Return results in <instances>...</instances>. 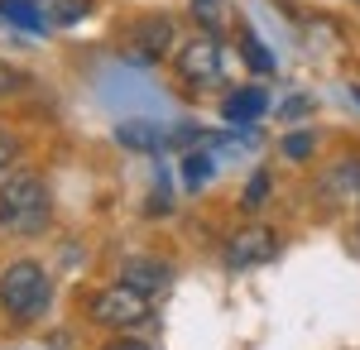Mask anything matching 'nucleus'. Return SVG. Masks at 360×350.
I'll return each instance as SVG.
<instances>
[{
  "mask_svg": "<svg viewBox=\"0 0 360 350\" xmlns=\"http://www.w3.org/2000/svg\"><path fill=\"white\" fill-rule=\"evenodd\" d=\"M144 317H149V297L125 288L120 278H115L111 288H96V297H91V322L96 326H111V331L120 326L125 331V326H139Z\"/></svg>",
  "mask_w": 360,
  "mask_h": 350,
  "instance_id": "obj_4",
  "label": "nucleus"
},
{
  "mask_svg": "<svg viewBox=\"0 0 360 350\" xmlns=\"http://www.w3.org/2000/svg\"><path fill=\"white\" fill-rule=\"evenodd\" d=\"M317 197H322V207H332V212H356L360 207V159H336L332 168L322 173Z\"/></svg>",
  "mask_w": 360,
  "mask_h": 350,
  "instance_id": "obj_6",
  "label": "nucleus"
},
{
  "mask_svg": "<svg viewBox=\"0 0 360 350\" xmlns=\"http://www.w3.org/2000/svg\"><path fill=\"white\" fill-rule=\"evenodd\" d=\"M312 149H317V139L307 135V130H288V135H283V154H288V159H307Z\"/></svg>",
  "mask_w": 360,
  "mask_h": 350,
  "instance_id": "obj_16",
  "label": "nucleus"
},
{
  "mask_svg": "<svg viewBox=\"0 0 360 350\" xmlns=\"http://www.w3.org/2000/svg\"><path fill=\"white\" fill-rule=\"evenodd\" d=\"M274 231H264V226H245V231H236L231 245H226V264L231 269H255V264H264L269 254H274Z\"/></svg>",
  "mask_w": 360,
  "mask_h": 350,
  "instance_id": "obj_7",
  "label": "nucleus"
},
{
  "mask_svg": "<svg viewBox=\"0 0 360 350\" xmlns=\"http://www.w3.org/2000/svg\"><path fill=\"white\" fill-rule=\"evenodd\" d=\"M39 15L49 25H82L91 15V0H39Z\"/></svg>",
  "mask_w": 360,
  "mask_h": 350,
  "instance_id": "obj_10",
  "label": "nucleus"
},
{
  "mask_svg": "<svg viewBox=\"0 0 360 350\" xmlns=\"http://www.w3.org/2000/svg\"><path fill=\"white\" fill-rule=\"evenodd\" d=\"M120 283L135 288V293H144V297H154L173 283V264H168V259H149V254H130V259L120 264Z\"/></svg>",
  "mask_w": 360,
  "mask_h": 350,
  "instance_id": "obj_8",
  "label": "nucleus"
},
{
  "mask_svg": "<svg viewBox=\"0 0 360 350\" xmlns=\"http://www.w3.org/2000/svg\"><path fill=\"white\" fill-rule=\"evenodd\" d=\"M183 183H188V188H207V183H212V159H207V154H188V159H183Z\"/></svg>",
  "mask_w": 360,
  "mask_h": 350,
  "instance_id": "obj_14",
  "label": "nucleus"
},
{
  "mask_svg": "<svg viewBox=\"0 0 360 350\" xmlns=\"http://www.w3.org/2000/svg\"><path fill=\"white\" fill-rule=\"evenodd\" d=\"M115 139H120L125 149H159V144H164L159 130H154V125H144V120H125V125L115 130Z\"/></svg>",
  "mask_w": 360,
  "mask_h": 350,
  "instance_id": "obj_11",
  "label": "nucleus"
},
{
  "mask_svg": "<svg viewBox=\"0 0 360 350\" xmlns=\"http://www.w3.org/2000/svg\"><path fill=\"white\" fill-rule=\"evenodd\" d=\"M168 48H173V20H168V15H144V20H135L130 34H125V58L139 63V67L168 58Z\"/></svg>",
  "mask_w": 360,
  "mask_h": 350,
  "instance_id": "obj_5",
  "label": "nucleus"
},
{
  "mask_svg": "<svg viewBox=\"0 0 360 350\" xmlns=\"http://www.w3.org/2000/svg\"><path fill=\"white\" fill-rule=\"evenodd\" d=\"M0 20H10V25H20V29H39L44 25L39 0H0Z\"/></svg>",
  "mask_w": 360,
  "mask_h": 350,
  "instance_id": "obj_12",
  "label": "nucleus"
},
{
  "mask_svg": "<svg viewBox=\"0 0 360 350\" xmlns=\"http://www.w3.org/2000/svg\"><path fill=\"white\" fill-rule=\"evenodd\" d=\"M193 15L202 20V29L217 34V25H221V0H193Z\"/></svg>",
  "mask_w": 360,
  "mask_h": 350,
  "instance_id": "obj_17",
  "label": "nucleus"
},
{
  "mask_svg": "<svg viewBox=\"0 0 360 350\" xmlns=\"http://www.w3.org/2000/svg\"><path fill=\"white\" fill-rule=\"evenodd\" d=\"M15 154H20V139L10 125H0V173H10L15 168Z\"/></svg>",
  "mask_w": 360,
  "mask_h": 350,
  "instance_id": "obj_18",
  "label": "nucleus"
},
{
  "mask_svg": "<svg viewBox=\"0 0 360 350\" xmlns=\"http://www.w3.org/2000/svg\"><path fill=\"white\" fill-rule=\"evenodd\" d=\"M15 86H25V77L10 72V67H0V91H15Z\"/></svg>",
  "mask_w": 360,
  "mask_h": 350,
  "instance_id": "obj_20",
  "label": "nucleus"
},
{
  "mask_svg": "<svg viewBox=\"0 0 360 350\" xmlns=\"http://www.w3.org/2000/svg\"><path fill=\"white\" fill-rule=\"evenodd\" d=\"M240 53H245V67L250 72H274V53L250 34V29H240Z\"/></svg>",
  "mask_w": 360,
  "mask_h": 350,
  "instance_id": "obj_13",
  "label": "nucleus"
},
{
  "mask_svg": "<svg viewBox=\"0 0 360 350\" xmlns=\"http://www.w3.org/2000/svg\"><path fill=\"white\" fill-rule=\"evenodd\" d=\"M0 307L15 322H34L53 307V278L39 269L34 259H15L10 269L0 273Z\"/></svg>",
  "mask_w": 360,
  "mask_h": 350,
  "instance_id": "obj_2",
  "label": "nucleus"
},
{
  "mask_svg": "<svg viewBox=\"0 0 360 350\" xmlns=\"http://www.w3.org/2000/svg\"><path fill=\"white\" fill-rule=\"evenodd\" d=\"M106 350H159V346H149L139 336H115V341H106Z\"/></svg>",
  "mask_w": 360,
  "mask_h": 350,
  "instance_id": "obj_19",
  "label": "nucleus"
},
{
  "mask_svg": "<svg viewBox=\"0 0 360 350\" xmlns=\"http://www.w3.org/2000/svg\"><path fill=\"white\" fill-rule=\"evenodd\" d=\"M49 226V188L39 173H0V231L5 235H39Z\"/></svg>",
  "mask_w": 360,
  "mask_h": 350,
  "instance_id": "obj_1",
  "label": "nucleus"
},
{
  "mask_svg": "<svg viewBox=\"0 0 360 350\" xmlns=\"http://www.w3.org/2000/svg\"><path fill=\"white\" fill-rule=\"evenodd\" d=\"M269 192H274L269 173H255V178H250V188H245V197H240V207H245V212H255V207H259V202H264Z\"/></svg>",
  "mask_w": 360,
  "mask_h": 350,
  "instance_id": "obj_15",
  "label": "nucleus"
},
{
  "mask_svg": "<svg viewBox=\"0 0 360 350\" xmlns=\"http://www.w3.org/2000/svg\"><path fill=\"white\" fill-rule=\"evenodd\" d=\"M356 101H360V86H356Z\"/></svg>",
  "mask_w": 360,
  "mask_h": 350,
  "instance_id": "obj_21",
  "label": "nucleus"
},
{
  "mask_svg": "<svg viewBox=\"0 0 360 350\" xmlns=\"http://www.w3.org/2000/svg\"><path fill=\"white\" fill-rule=\"evenodd\" d=\"M178 77L188 82V86H212V82H221L226 72V48L221 39L212 34V29H202V34H193V39H183L178 44Z\"/></svg>",
  "mask_w": 360,
  "mask_h": 350,
  "instance_id": "obj_3",
  "label": "nucleus"
},
{
  "mask_svg": "<svg viewBox=\"0 0 360 350\" xmlns=\"http://www.w3.org/2000/svg\"><path fill=\"white\" fill-rule=\"evenodd\" d=\"M264 110H269V96H264L259 86H240V91H231V96H226V120H236V125L259 120Z\"/></svg>",
  "mask_w": 360,
  "mask_h": 350,
  "instance_id": "obj_9",
  "label": "nucleus"
}]
</instances>
